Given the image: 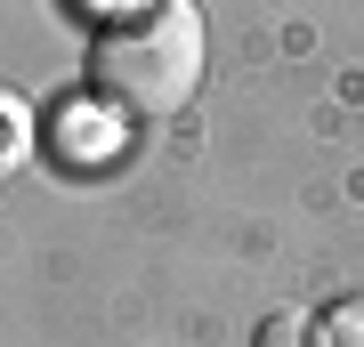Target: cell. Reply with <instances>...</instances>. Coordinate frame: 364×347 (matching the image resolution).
<instances>
[{
    "label": "cell",
    "mask_w": 364,
    "mask_h": 347,
    "mask_svg": "<svg viewBox=\"0 0 364 347\" xmlns=\"http://www.w3.org/2000/svg\"><path fill=\"white\" fill-rule=\"evenodd\" d=\"M90 16H105V25H122V16H146V9H162V0H81Z\"/></svg>",
    "instance_id": "cell-3"
},
{
    "label": "cell",
    "mask_w": 364,
    "mask_h": 347,
    "mask_svg": "<svg viewBox=\"0 0 364 347\" xmlns=\"http://www.w3.org/2000/svg\"><path fill=\"white\" fill-rule=\"evenodd\" d=\"M291 331H299V323H284V315H275L267 331H259V347H291Z\"/></svg>",
    "instance_id": "cell-4"
},
{
    "label": "cell",
    "mask_w": 364,
    "mask_h": 347,
    "mask_svg": "<svg viewBox=\"0 0 364 347\" xmlns=\"http://www.w3.org/2000/svg\"><path fill=\"white\" fill-rule=\"evenodd\" d=\"M316 347H364V291L332 299V307L316 315Z\"/></svg>",
    "instance_id": "cell-2"
},
{
    "label": "cell",
    "mask_w": 364,
    "mask_h": 347,
    "mask_svg": "<svg viewBox=\"0 0 364 347\" xmlns=\"http://www.w3.org/2000/svg\"><path fill=\"white\" fill-rule=\"evenodd\" d=\"M90 89L114 121H162L203 89V9L162 0L90 40Z\"/></svg>",
    "instance_id": "cell-1"
}]
</instances>
